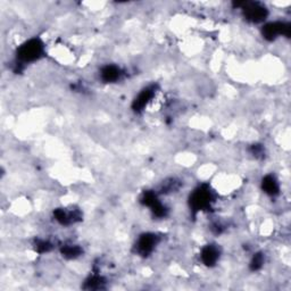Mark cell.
Here are the masks:
<instances>
[{"label":"cell","mask_w":291,"mask_h":291,"mask_svg":"<svg viewBox=\"0 0 291 291\" xmlns=\"http://www.w3.org/2000/svg\"><path fill=\"white\" fill-rule=\"evenodd\" d=\"M79 254V250H78V248H73V247H68V248H66L65 249V251H64V255H65V256H71V257H74V256H77V255Z\"/></svg>","instance_id":"cell-10"},{"label":"cell","mask_w":291,"mask_h":291,"mask_svg":"<svg viewBox=\"0 0 291 291\" xmlns=\"http://www.w3.org/2000/svg\"><path fill=\"white\" fill-rule=\"evenodd\" d=\"M263 189L265 192L268 193V195L274 196L279 192V185L278 181L272 177V175H268V177L263 180Z\"/></svg>","instance_id":"cell-8"},{"label":"cell","mask_w":291,"mask_h":291,"mask_svg":"<svg viewBox=\"0 0 291 291\" xmlns=\"http://www.w3.org/2000/svg\"><path fill=\"white\" fill-rule=\"evenodd\" d=\"M242 6L245 17L250 22H262L267 15V10L265 9V7L258 2H243Z\"/></svg>","instance_id":"cell-2"},{"label":"cell","mask_w":291,"mask_h":291,"mask_svg":"<svg viewBox=\"0 0 291 291\" xmlns=\"http://www.w3.org/2000/svg\"><path fill=\"white\" fill-rule=\"evenodd\" d=\"M218 256H220L218 249L213 246L205 247L202 251V260L204 262V264L207 265V266H212V265L216 263Z\"/></svg>","instance_id":"cell-6"},{"label":"cell","mask_w":291,"mask_h":291,"mask_svg":"<svg viewBox=\"0 0 291 291\" xmlns=\"http://www.w3.org/2000/svg\"><path fill=\"white\" fill-rule=\"evenodd\" d=\"M157 243V237L156 235H153V233H147V235H143L140 237L138 240V251L140 254H149L150 251L154 249V247L156 246Z\"/></svg>","instance_id":"cell-5"},{"label":"cell","mask_w":291,"mask_h":291,"mask_svg":"<svg viewBox=\"0 0 291 291\" xmlns=\"http://www.w3.org/2000/svg\"><path fill=\"white\" fill-rule=\"evenodd\" d=\"M44 53V45L39 39H31L17 50V57L22 62H33L40 58Z\"/></svg>","instance_id":"cell-1"},{"label":"cell","mask_w":291,"mask_h":291,"mask_svg":"<svg viewBox=\"0 0 291 291\" xmlns=\"http://www.w3.org/2000/svg\"><path fill=\"white\" fill-rule=\"evenodd\" d=\"M152 97H153L152 90H149V89L143 90V91L138 96V98L135 99V103H134L135 108L136 107H138L139 109L143 108V107H145L147 104L149 103V100L152 99Z\"/></svg>","instance_id":"cell-9"},{"label":"cell","mask_w":291,"mask_h":291,"mask_svg":"<svg viewBox=\"0 0 291 291\" xmlns=\"http://www.w3.org/2000/svg\"><path fill=\"white\" fill-rule=\"evenodd\" d=\"M289 25L281 23V22H274L268 23L263 27V35L264 38H266L267 40H274L275 38H278L281 34H289Z\"/></svg>","instance_id":"cell-3"},{"label":"cell","mask_w":291,"mask_h":291,"mask_svg":"<svg viewBox=\"0 0 291 291\" xmlns=\"http://www.w3.org/2000/svg\"><path fill=\"white\" fill-rule=\"evenodd\" d=\"M121 72L116 66H107L102 71V78L106 82H114L120 79Z\"/></svg>","instance_id":"cell-7"},{"label":"cell","mask_w":291,"mask_h":291,"mask_svg":"<svg viewBox=\"0 0 291 291\" xmlns=\"http://www.w3.org/2000/svg\"><path fill=\"white\" fill-rule=\"evenodd\" d=\"M211 203V192L208 190H205L203 188H199L192 193L191 198H190V204L193 210L202 211L205 207H207Z\"/></svg>","instance_id":"cell-4"}]
</instances>
